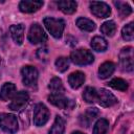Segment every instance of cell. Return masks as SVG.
Here are the masks:
<instances>
[{
    "instance_id": "5b68a950",
    "label": "cell",
    "mask_w": 134,
    "mask_h": 134,
    "mask_svg": "<svg viewBox=\"0 0 134 134\" xmlns=\"http://www.w3.org/2000/svg\"><path fill=\"white\" fill-rule=\"evenodd\" d=\"M49 117H50V112L48 108L42 103L37 104L34 111V124L37 127H42L48 121Z\"/></svg>"
},
{
    "instance_id": "603a6c76",
    "label": "cell",
    "mask_w": 134,
    "mask_h": 134,
    "mask_svg": "<svg viewBox=\"0 0 134 134\" xmlns=\"http://www.w3.org/2000/svg\"><path fill=\"white\" fill-rule=\"evenodd\" d=\"M109 129V121L106 118H99L94 127H93V132L92 134H106Z\"/></svg>"
},
{
    "instance_id": "ba28073f",
    "label": "cell",
    "mask_w": 134,
    "mask_h": 134,
    "mask_svg": "<svg viewBox=\"0 0 134 134\" xmlns=\"http://www.w3.org/2000/svg\"><path fill=\"white\" fill-rule=\"evenodd\" d=\"M90 10L97 18H107L111 15L110 6L105 2H99V1L90 2Z\"/></svg>"
},
{
    "instance_id": "f546056e",
    "label": "cell",
    "mask_w": 134,
    "mask_h": 134,
    "mask_svg": "<svg viewBox=\"0 0 134 134\" xmlns=\"http://www.w3.org/2000/svg\"><path fill=\"white\" fill-rule=\"evenodd\" d=\"M37 57H38L40 60L46 61L47 58H48V49H47L46 47H42V48L38 49V51H37Z\"/></svg>"
},
{
    "instance_id": "9a60e30c",
    "label": "cell",
    "mask_w": 134,
    "mask_h": 134,
    "mask_svg": "<svg viewBox=\"0 0 134 134\" xmlns=\"http://www.w3.org/2000/svg\"><path fill=\"white\" fill-rule=\"evenodd\" d=\"M16 92V86L13 83H5L0 89V99L1 100H7L9 98H13Z\"/></svg>"
},
{
    "instance_id": "4dcf8cb0",
    "label": "cell",
    "mask_w": 134,
    "mask_h": 134,
    "mask_svg": "<svg viewBox=\"0 0 134 134\" xmlns=\"http://www.w3.org/2000/svg\"><path fill=\"white\" fill-rule=\"evenodd\" d=\"M71 134H85V133H83V132H80V131H75V132H72Z\"/></svg>"
},
{
    "instance_id": "ac0fdd59",
    "label": "cell",
    "mask_w": 134,
    "mask_h": 134,
    "mask_svg": "<svg viewBox=\"0 0 134 134\" xmlns=\"http://www.w3.org/2000/svg\"><path fill=\"white\" fill-rule=\"evenodd\" d=\"M75 24L81 30H84V31H92L95 29V23L88 18L81 17V18L76 19Z\"/></svg>"
},
{
    "instance_id": "d6986e66",
    "label": "cell",
    "mask_w": 134,
    "mask_h": 134,
    "mask_svg": "<svg viewBox=\"0 0 134 134\" xmlns=\"http://www.w3.org/2000/svg\"><path fill=\"white\" fill-rule=\"evenodd\" d=\"M64 131H65V119L62 116L57 115L54 122L50 128L48 134H64Z\"/></svg>"
},
{
    "instance_id": "7402d4cb",
    "label": "cell",
    "mask_w": 134,
    "mask_h": 134,
    "mask_svg": "<svg viewBox=\"0 0 134 134\" xmlns=\"http://www.w3.org/2000/svg\"><path fill=\"white\" fill-rule=\"evenodd\" d=\"M48 88L51 90V93H61L64 94L65 88L63 86V83L61 79L59 77H52L48 84Z\"/></svg>"
},
{
    "instance_id": "4fadbf2b",
    "label": "cell",
    "mask_w": 134,
    "mask_h": 134,
    "mask_svg": "<svg viewBox=\"0 0 134 134\" xmlns=\"http://www.w3.org/2000/svg\"><path fill=\"white\" fill-rule=\"evenodd\" d=\"M24 30H25V26L24 24L20 23L17 25H12L9 27V31H10V36L13 38V40L15 41L16 44L21 45L23 43V39H24Z\"/></svg>"
},
{
    "instance_id": "83f0119b",
    "label": "cell",
    "mask_w": 134,
    "mask_h": 134,
    "mask_svg": "<svg viewBox=\"0 0 134 134\" xmlns=\"http://www.w3.org/2000/svg\"><path fill=\"white\" fill-rule=\"evenodd\" d=\"M121 37L126 41H132L134 37V31H133V22L128 23L125 25L121 29Z\"/></svg>"
},
{
    "instance_id": "52a82bcc",
    "label": "cell",
    "mask_w": 134,
    "mask_h": 134,
    "mask_svg": "<svg viewBox=\"0 0 134 134\" xmlns=\"http://www.w3.org/2000/svg\"><path fill=\"white\" fill-rule=\"evenodd\" d=\"M27 39L31 44H38L45 42L47 40V35L45 34L41 25H39L38 23H34L29 28Z\"/></svg>"
},
{
    "instance_id": "3957f363",
    "label": "cell",
    "mask_w": 134,
    "mask_h": 134,
    "mask_svg": "<svg viewBox=\"0 0 134 134\" xmlns=\"http://www.w3.org/2000/svg\"><path fill=\"white\" fill-rule=\"evenodd\" d=\"M0 128L7 134H15L19 127L17 117L10 113H1L0 114Z\"/></svg>"
},
{
    "instance_id": "8fae6325",
    "label": "cell",
    "mask_w": 134,
    "mask_h": 134,
    "mask_svg": "<svg viewBox=\"0 0 134 134\" xmlns=\"http://www.w3.org/2000/svg\"><path fill=\"white\" fill-rule=\"evenodd\" d=\"M96 100L102 107H111L117 103V98L115 97V95L104 88H100L97 91V99Z\"/></svg>"
},
{
    "instance_id": "cb8c5ba5",
    "label": "cell",
    "mask_w": 134,
    "mask_h": 134,
    "mask_svg": "<svg viewBox=\"0 0 134 134\" xmlns=\"http://www.w3.org/2000/svg\"><path fill=\"white\" fill-rule=\"evenodd\" d=\"M100 31L108 36V37H113L114 34L116 32V24L114 21L112 20H109V21H106L102 24L100 26Z\"/></svg>"
},
{
    "instance_id": "9c48e42d",
    "label": "cell",
    "mask_w": 134,
    "mask_h": 134,
    "mask_svg": "<svg viewBox=\"0 0 134 134\" xmlns=\"http://www.w3.org/2000/svg\"><path fill=\"white\" fill-rule=\"evenodd\" d=\"M28 99H29V95L26 91H19L13 96L12 102L8 105V108L13 111H18L27 104Z\"/></svg>"
},
{
    "instance_id": "484cf974",
    "label": "cell",
    "mask_w": 134,
    "mask_h": 134,
    "mask_svg": "<svg viewBox=\"0 0 134 134\" xmlns=\"http://www.w3.org/2000/svg\"><path fill=\"white\" fill-rule=\"evenodd\" d=\"M113 3L116 6V8H117V10H118V13H119V15L121 17H127V16H129L132 13L131 6L128 3H126V2H122V1H114Z\"/></svg>"
},
{
    "instance_id": "44dd1931",
    "label": "cell",
    "mask_w": 134,
    "mask_h": 134,
    "mask_svg": "<svg viewBox=\"0 0 134 134\" xmlns=\"http://www.w3.org/2000/svg\"><path fill=\"white\" fill-rule=\"evenodd\" d=\"M98 114V110L96 108H88V110L86 111V113L84 115L81 116L80 120H81V125H83V127H88L90 121L95 118Z\"/></svg>"
},
{
    "instance_id": "e0dca14e",
    "label": "cell",
    "mask_w": 134,
    "mask_h": 134,
    "mask_svg": "<svg viewBox=\"0 0 134 134\" xmlns=\"http://www.w3.org/2000/svg\"><path fill=\"white\" fill-rule=\"evenodd\" d=\"M114 70H115L114 63L109 62V61L108 62H105L98 68V76H99V79H103V80L108 79L114 72Z\"/></svg>"
},
{
    "instance_id": "8992f818",
    "label": "cell",
    "mask_w": 134,
    "mask_h": 134,
    "mask_svg": "<svg viewBox=\"0 0 134 134\" xmlns=\"http://www.w3.org/2000/svg\"><path fill=\"white\" fill-rule=\"evenodd\" d=\"M119 61H120V67L124 71L131 72L133 71V48L128 46L124 47L119 54Z\"/></svg>"
},
{
    "instance_id": "277c9868",
    "label": "cell",
    "mask_w": 134,
    "mask_h": 134,
    "mask_svg": "<svg viewBox=\"0 0 134 134\" xmlns=\"http://www.w3.org/2000/svg\"><path fill=\"white\" fill-rule=\"evenodd\" d=\"M21 74H22V82L25 86L30 88H35L37 86L39 73L36 67L26 65L21 69Z\"/></svg>"
},
{
    "instance_id": "30bf717a",
    "label": "cell",
    "mask_w": 134,
    "mask_h": 134,
    "mask_svg": "<svg viewBox=\"0 0 134 134\" xmlns=\"http://www.w3.org/2000/svg\"><path fill=\"white\" fill-rule=\"evenodd\" d=\"M48 102L60 109H67L73 106V102L61 93H51L48 96Z\"/></svg>"
},
{
    "instance_id": "5bb4252c",
    "label": "cell",
    "mask_w": 134,
    "mask_h": 134,
    "mask_svg": "<svg viewBox=\"0 0 134 134\" xmlns=\"http://www.w3.org/2000/svg\"><path fill=\"white\" fill-rule=\"evenodd\" d=\"M85 82V74L81 71H74L69 74L68 76V83L71 88L79 89Z\"/></svg>"
},
{
    "instance_id": "7a4b0ae2",
    "label": "cell",
    "mask_w": 134,
    "mask_h": 134,
    "mask_svg": "<svg viewBox=\"0 0 134 134\" xmlns=\"http://www.w3.org/2000/svg\"><path fill=\"white\" fill-rule=\"evenodd\" d=\"M70 61L75 64V65H80V66H84V65H89L94 61V55L92 54V52H90L87 49H76L73 50L70 54Z\"/></svg>"
},
{
    "instance_id": "2e32d148",
    "label": "cell",
    "mask_w": 134,
    "mask_h": 134,
    "mask_svg": "<svg viewBox=\"0 0 134 134\" xmlns=\"http://www.w3.org/2000/svg\"><path fill=\"white\" fill-rule=\"evenodd\" d=\"M58 7L67 15L73 14L76 10L77 7V3L73 0H61L58 2Z\"/></svg>"
},
{
    "instance_id": "4316f807",
    "label": "cell",
    "mask_w": 134,
    "mask_h": 134,
    "mask_svg": "<svg viewBox=\"0 0 134 134\" xmlns=\"http://www.w3.org/2000/svg\"><path fill=\"white\" fill-rule=\"evenodd\" d=\"M108 85L110 87H112L116 90H120V91H126L128 89V83L120 77H115V79L111 80L108 83Z\"/></svg>"
},
{
    "instance_id": "7c38bea8",
    "label": "cell",
    "mask_w": 134,
    "mask_h": 134,
    "mask_svg": "<svg viewBox=\"0 0 134 134\" xmlns=\"http://www.w3.org/2000/svg\"><path fill=\"white\" fill-rule=\"evenodd\" d=\"M43 1H34V0H23L19 3V8L22 13L31 14L39 10L43 6Z\"/></svg>"
},
{
    "instance_id": "6da1fadb",
    "label": "cell",
    "mask_w": 134,
    "mask_h": 134,
    "mask_svg": "<svg viewBox=\"0 0 134 134\" xmlns=\"http://www.w3.org/2000/svg\"><path fill=\"white\" fill-rule=\"evenodd\" d=\"M43 23H44L45 27L47 28V30L49 31V34L53 38L60 39L62 37L64 28H65V21L63 19H55V18H51V17H46V18H44Z\"/></svg>"
},
{
    "instance_id": "f1b7e54d",
    "label": "cell",
    "mask_w": 134,
    "mask_h": 134,
    "mask_svg": "<svg viewBox=\"0 0 134 134\" xmlns=\"http://www.w3.org/2000/svg\"><path fill=\"white\" fill-rule=\"evenodd\" d=\"M55 67L57 70L60 72H65L69 68V59L66 57H60L55 60Z\"/></svg>"
},
{
    "instance_id": "ffe728a7",
    "label": "cell",
    "mask_w": 134,
    "mask_h": 134,
    "mask_svg": "<svg viewBox=\"0 0 134 134\" xmlns=\"http://www.w3.org/2000/svg\"><path fill=\"white\" fill-rule=\"evenodd\" d=\"M92 49H94L95 51H105L108 48V43L106 41L105 38L100 37V36H95L90 43Z\"/></svg>"
},
{
    "instance_id": "d4e9b609",
    "label": "cell",
    "mask_w": 134,
    "mask_h": 134,
    "mask_svg": "<svg viewBox=\"0 0 134 134\" xmlns=\"http://www.w3.org/2000/svg\"><path fill=\"white\" fill-rule=\"evenodd\" d=\"M83 98L86 103H95L97 99V90L93 87H86L83 92Z\"/></svg>"
}]
</instances>
